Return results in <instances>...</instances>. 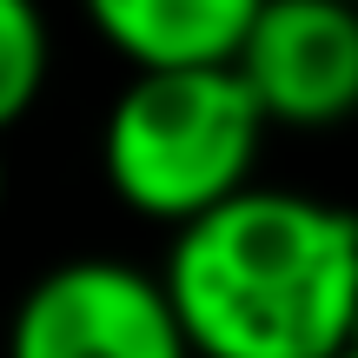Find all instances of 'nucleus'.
I'll list each match as a JSON object with an SVG mask.
<instances>
[{
	"instance_id": "1",
	"label": "nucleus",
	"mask_w": 358,
	"mask_h": 358,
	"mask_svg": "<svg viewBox=\"0 0 358 358\" xmlns=\"http://www.w3.org/2000/svg\"><path fill=\"white\" fill-rule=\"evenodd\" d=\"M192 358H338L358 332V213L252 186L166 245Z\"/></svg>"
},
{
	"instance_id": "2",
	"label": "nucleus",
	"mask_w": 358,
	"mask_h": 358,
	"mask_svg": "<svg viewBox=\"0 0 358 358\" xmlns=\"http://www.w3.org/2000/svg\"><path fill=\"white\" fill-rule=\"evenodd\" d=\"M272 120L239 66L226 73H133L100 127V166L127 213L186 232L252 192V166Z\"/></svg>"
},
{
	"instance_id": "3",
	"label": "nucleus",
	"mask_w": 358,
	"mask_h": 358,
	"mask_svg": "<svg viewBox=\"0 0 358 358\" xmlns=\"http://www.w3.org/2000/svg\"><path fill=\"white\" fill-rule=\"evenodd\" d=\"M0 358H192V345L159 272L87 252L20 292Z\"/></svg>"
},
{
	"instance_id": "4",
	"label": "nucleus",
	"mask_w": 358,
	"mask_h": 358,
	"mask_svg": "<svg viewBox=\"0 0 358 358\" xmlns=\"http://www.w3.org/2000/svg\"><path fill=\"white\" fill-rule=\"evenodd\" d=\"M239 80L252 87L272 127H338L358 113V13L332 0H266L252 40L239 53Z\"/></svg>"
},
{
	"instance_id": "5",
	"label": "nucleus",
	"mask_w": 358,
	"mask_h": 358,
	"mask_svg": "<svg viewBox=\"0 0 358 358\" xmlns=\"http://www.w3.org/2000/svg\"><path fill=\"white\" fill-rule=\"evenodd\" d=\"M252 20V0H93V34L133 73H226Z\"/></svg>"
},
{
	"instance_id": "6",
	"label": "nucleus",
	"mask_w": 358,
	"mask_h": 358,
	"mask_svg": "<svg viewBox=\"0 0 358 358\" xmlns=\"http://www.w3.org/2000/svg\"><path fill=\"white\" fill-rule=\"evenodd\" d=\"M53 73V34L27 0H0V133L27 120Z\"/></svg>"
},
{
	"instance_id": "7",
	"label": "nucleus",
	"mask_w": 358,
	"mask_h": 358,
	"mask_svg": "<svg viewBox=\"0 0 358 358\" xmlns=\"http://www.w3.org/2000/svg\"><path fill=\"white\" fill-rule=\"evenodd\" d=\"M0 206H7V159H0Z\"/></svg>"
},
{
	"instance_id": "8",
	"label": "nucleus",
	"mask_w": 358,
	"mask_h": 358,
	"mask_svg": "<svg viewBox=\"0 0 358 358\" xmlns=\"http://www.w3.org/2000/svg\"><path fill=\"white\" fill-rule=\"evenodd\" d=\"M338 358H358V345H345V352H338Z\"/></svg>"
}]
</instances>
